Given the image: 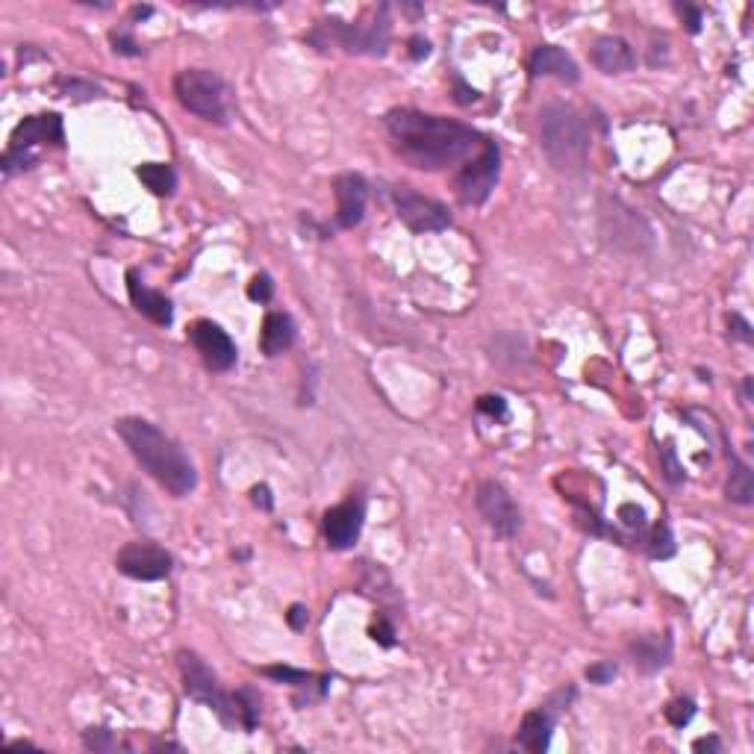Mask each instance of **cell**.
<instances>
[{"mask_svg":"<svg viewBox=\"0 0 754 754\" xmlns=\"http://www.w3.org/2000/svg\"><path fill=\"white\" fill-rule=\"evenodd\" d=\"M127 292H130L133 307H136L145 319H151V322L160 324V327H168V324L174 322V307H171V301H168L162 292H157V289L145 286V283L139 280V271H127Z\"/></svg>","mask_w":754,"mask_h":754,"instance_id":"obj_17","label":"cell"},{"mask_svg":"<svg viewBox=\"0 0 754 754\" xmlns=\"http://www.w3.org/2000/svg\"><path fill=\"white\" fill-rule=\"evenodd\" d=\"M65 142V127H62V115L56 112H45V115H30L24 118L12 136H9V148L3 154V174L12 177L18 171H27L33 168L39 157H36V148L39 145H62Z\"/></svg>","mask_w":754,"mask_h":754,"instance_id":"obj_4","label":"cell"},{"mask_svg":"<svg viewBox=\"0 0 754 754\" xmlns=\"http://www.w3.org/2000/svg\"><path fill=\"white\" fill-rule=\"evenodd\" d=\"M251 498H254V504L263 507V510H271V507H274L269 486H254V489H251Z\"/></svg>","mask_w":754,"mask_h":754,"instance_id":"obj_35","label":"cell"},{"mask_svg":"<svg viewBox=\"0 0 754 754\" xmlns=\"http://www.w3.org/2000/svg\"><path fill=\"white\" fill-rule=\"evenodd\" d=\"M660 466H663V475H666L669 484H681L684 481V469H681V463L675 457V445L672 442H666L660 448Z\"/></svg>","mask_w":754,"mask_h":754,"instance_id":"obj_25","label":"cell"},{"mask_svg":"<svg viewBox=\"0 0 754 754\" xmlns=\"http://www.w3.org/2000/svg\"><path fill=\"white\" fill-rule=\"evenodd\" d=\"M189 339L198 348L207 369H213V372H230L239 360L236 342L216 322H195L189 330Z\"/></svg>","mask_w":754,"mask_h":754,"instance_id":"obj_14","label":"cell"},{"mask_svg":"<svg viewBox=\"0 0 754 754\" xmlns=\"http://www.w3.org/2000/svg\"><path fill=\"white\" fill-rule=\"evenodd\" d=\"M478 410L481 413H489V416H504L507 413V404H504V398H498V395H486L478 401Z\"/></svg>","mask_w":754,"mask_h":754,"instance_id":"obj_31","label":"cell"},{"mask_svg":"<svg viewBox=\"0 0 754 754\" xmlns=\"http://www.w3.org/2000/svg\"><path fill=\"white\" fill-rule=\"evenodd\" d=\"M528 68L534 77H557L560 83H578L581 71L578 62L557 45H539L528 59Z\"/></svg>","mask_w":754,"mask_h":754,"instance_id":"obj_18","label":"cell"},{"mask_svg":"<svg viewBox=\"0 0 754 754\" xmlns=\"http://www.w3.org/2000/svg\"><path fill=\"white\" fill-rule=\"evenodd\" d=\"M363 519H366V501H363L360 495H351L348 501L330 507V510L324 513L322 522L327 548H333V551H348V548L357 542L360 531H363Z\"/></svg>","mask_w":754,"mask_h":754,"instance_id":"obj_13","label":"cell"},{"mask_svg":"<svg viewBox=\"0 0 754 754\" xmlns=\"http://www.w3.org/2000/svg\"><path fill=\"white\" fill-rule=\"evenodd\" d=\"M693 749H696V752H704V749H707V752H719L722 746H719V740H716V737H710V740H696V743H693Z\"/></svg>","mask_w":754,"mask_h":754,"instance_id":"obj_39","label":"cell"},{"mask_svg":"<svg viewBox=\"0 0 754 754\" xmlns=\"http://www.w3.org/2000/svg\"><path fill=\"white\" fill-rule=\"evenodd\" d=\"M590 127L581 112L551 104L539 115V148L548 165L560 174H581L590 162Z\"/></svg>","mask_w":754,"mask_h":754,"instance_id":"obj_3","label":"cell"},{"mask_svg":"<svg viewBox=\"0 0 754 754\" xmlns=\"http://www.w3.org/2000/svg\"><path fill=\"white\" fill-rule=\"evenodd\" d=\"M333 195H336V224L342 230L357 227L366 216V201H369V186L363 174L345 171L333 180Z\"/></svg>","mask_w":754,"mask_h":754,"instance_id":"obj_15","label":"cell"},{"mask_svg":"<svg viewBox=\"0 0 754 754\" xmlns=\"http://www.w3.org/2000/svg\"><path fill=\"white\" fill-rule=\"evenodd\" d=\"M587 678L598 684V687H604V684H610L613 678H616V663H610V660H601V663H593L590 669H587Z\"/></svg>","mask_w":754,"mask_h":754,"instance_id":"obj_28","label":"cell"},{"mask_svg":"<svg viewBox=\"0 0 754 754\" xmlns=\"http://www.w3.org/2000/svg\"><path fill=\"white\" fill-rule=\"evenodd\" d=\"M263 675L271 678V681H277V684L295 687V690H298V696H295V704H298V707L324 699V693L330 690V678H327V675L301 672V669H292V666H266Z\"/></svg>","mask_w":754,"mask_h":754,"instance_id":"obj_16","label":"cell"},{"mask_svg":"<svg viewBox=\"0 0 754 754\" xmlns=\"http://www.w3.org/2000/svg\"><path fill=\"white\" fill-rule=\"evenodd\" d=\"M501 174V151L492 139H486L481 154H475L469 162L460 165V171L454 174V192L463 204L478 207L492 195L495 183Z\"/></svg>","mask_w":754,"mask_h":754,"instance_id":"obj_7","label":"cell"},{"mask_svg":"<svg viewBox=\"0 0 754 754\" xmlns=\"http://www.w3.org/2000/svg\"><path fill=\"white\" fill-rule=\"evenodd\" d=\"M619 516L625 519L628 528H646V513H643L640 507H634V504H625V507L619 510Z\"/></svg>","mask_w":754,"mask_h":754,"instance_id":"obj_30","label":"cell"},{"mask_svg":"<svg viewBox=\"0 0 754 754\" xmlns=\"http://www.w3.org/2000/svg\"><path fill=\"white\" fill-rule=\"evenodd\" d=\"M271 292H274V286H271V277L269 274H257L254 280H251V286H248V295L254 298V301H269Z\"/></svg>","mask_w":754,"mask_h":754,"instance_id":"obj_29","label":"cell"},{"mask_svg":"<svg viewBox=\"0 0 754 754\" xmlns=\"http://www.w3.org/2000/svg\"><path fill=\"white\" fill-rule=\"evenodd\" d=\"M383 124L401 160L419 171H442L451 165H463L475 154H481L486 145V136H481L475 127L454 118L428 115L419 109H389Z\"/></svg>","mask_w":754,"mask_h":754,"instance_id":"obj_1","label":"cell"},{"mask_svg":"<svg viewBox=\"0 0 754 754\" xmlns=\"http://www.w3.org/2000/svg\"><path fill=\"white\" fill-rule=\"evenodd\" d=\"M115 431L130 448V454L136 457V463L174 498H186L198 486V472L189 454L154 422L127 416L115 422Z\"/></svg>","mask_w":754,"mask_h":754,"instance_id":"obj_2","label":"cell"},{"mask_svg":"<svg viewBox=\"0 0 754 754\" xmlns=\"http://www.w3.org/2000/svg\"><path fill=\"white\" fill-rule=\"evenodd\" d=\"M174 95L180 107L204 121L227 124V89L224 80L207 68H186L174 77Z\"/></svg>","mask_w":754,"mask_h":754,"instance_id":"obj_5","label":"cell"},{"mask_svg":"<svg viewBox=\"0 0 754 754\" xmlns=\"http://www.w3.org/2000/svg\"><path fill=\"white\" fill-rule=\"evenodd\" d=\"M731 324H734V336H737V339L752 342V327H749V322H743L740 316H731Z\"/></svg>","mask_w":754,"mask_h":754,"instance_id":"obj_38","label":"cell"},{"mask_svg":"<svg viewBox=\"0 0 754 754\" xmlns=\"http://www.w3.org/2000/svg\"><path fill=\"white\" fill-rule=\"evenodd\" d=\"M395 216L401 218L413 233H439L451 224V213L445 204L419 195L413 186H395L392 189Z\"/></svg>","mask_w":754,"mask_h":754,"instance_id":"obj_8","label":"cell"},{"mask_svg":"<svg viewBox=\"0 0 754 754\" xmlns=\"http://www.w3.org/2000/svg\"><path fill=\"white\" fill-rule=\"evenodd\" d=\"M324 30L330 33V39L336 45H342L348 54H369L383 56L389 45V18H386V6H380L377 18L372 24H345V21H327Z\"/></svg>","mask_w":754,"mask_h":754,"instance_id":"obj_9","label":"cell"},{"mask_svg":"<svg viewBox=\"0 0 754 754\" xmlns=\"http://www.w3.org/2000/svg\"><path fill=\"white\" fill-rule=\"evenodd\" d=\"M572 699H575V687H566V690H557L545 704H539L537 710L525 713V719L519 725V734H516V743L531 754L545 752L548 743H551V731H554L557 716L569 707Z\"/></svg>","mask_w":754,"mask_h":754,"instance_id":"obj_12","label":"cell"},{"mask_svg":"<svg viewBox=\"0 0 754 754\" xmlns=\"http://www.w3.org/2000/svg\"><path fill=\"white\" fill-rule=\"evenodd\" d=\"M180 672H183V690L186 696H192L195 701H204L210 710H216V716L230 725V728H242V710H239V699L236 693L227 696L218 684L216 672L192 651H180ZM245 731V728H242Z\"/></svg>","mask_w":754,"mask_h":754,"instance_id":"obj_6","label":"cell"},{"mask_svg":"<svg viewBox=\"0 0 754 754\" xmlns=\"http://www.w3.org/2000/svg\"><path fill=\"white\" fill-rule=\"evenodd\" d=\"M428 54H431V42L422 39V36H413V39H410V56H413V59H422V56Z\"/></svg>","mask_w":754,"mask_h":754,"instance_id":"obj_36","label":"cell"},{"mask_svg":"<svg viewBox=\"0 0 754 754\" xmlns=\"http://www.w3.org/2000/svg\"><path fill=\"white\" fill-rule=\"evenodd\" d=\"M696 716V701L693 699H675L669 707H666V719L675 725V728H684L690 725Z\"/></svg>","mask_w":754,"mask_h":754,"instance_id":"obj_24","label":"cell"},{"mask_svg":"<svg viewBox=\"0 0 754 754\" xmlns=\"http://www.w3.org/2000/svg\"><path fill=\"white\" fill-rule=\"evenodd\" d=\"M83 743H86L89 749H95V752H112V749H118L115 734L107 731V728H89V731L83 734Z\"/></svg>","mask_w":754,"mask_h":754,"instance_id":"obj_27","label":"cell"},{"mask_svg":"<svg viewBox=\"0 0 754 754\" xmlns=\"http://www.w3.org/2000/svg\"><path fill=\"white\" fill-rule=\"evenodd\" d=\"M590 59H593V65L601 74H625V71H631L637 65V54L619 36H601V39H595Z\"/></svg>","mask_w":754,"mask_h":754,"instance_id":"obj_19","label":"cell"},{"mask_svg":"<svg viewBox=\"0 0 754 754\" xmlns=\"http://www.w3.org/2000/svg\"><path fill=\"white\" fill-rule=\"evenodd\" d=\"M478 513L489 525V531L501 539H513L522 528V510L516 507L513 495L498 484V481H484L475 492Z\"/></svg>","mask_w":754,"mask_h":754,"instance_id":"obj_10","label":"cell"},{"mask_svg":"<svg viewBox=\"0 0 754 754\" xmlns=\"http://www.w3.org/2000/svg\"><path fill=\"white\" fill-rule=\"evenodd\" d=\"M728 463H731V475H728V498L734 504H743L749 507L754 501V478L752 469L728 448Z\"/></svg>","mask_w":754,"mask_h":754,"instance_id":"obj_22","label":"cell"},{"mask_svg":"<svg viewBox=\"0 0 754 754\" xmlns=\"http://www.w3.org/2000/svg\"><path fill=\"white\" fill-rule=\"evenodd\" d=\"M286 619H289L292 631H304V628H307V622H310V616H307V607H304V604H292V607H289V613H286Z\"/></svg>","mask_w":754,"mask_h":754,"instance_id":"obj_32","label":"cell"},{"mask_svg":"<svg viewBox=\"0 0 754 754\" xmlns=\"http://www.w3.org/2000/svg\"><path fill=\"white\" fill-rule=\"evenodd\" d=\"M115 566H118L121 575H127L133 581H162V578L171 575L174 560H171V554L162 545L148 542V539H139V542H127L118 551Z\"/></svg>","mask_w":754,"mask_h":754,"instance_id":"obj_11","label":"cell"},{"mask_svg":"<svg viewBox=\"0 0 754 754\" xmlns=\"http://www.w3.org/2000/svg\"><path fill=\"white\" fill-rule=\"evenodd\" d=\"M112 45H115V54H124V56H139L136 51V45L124 36V33H112Z\"/></svg>","mask_w":754,"mask_h":754,"instance_id":"obj_33","label":"cell"},{"mask_svg":"<svg viewBox=\"0 0 754 754\" xmlns=\"http://www.w3.org/2000/svg\"><path fill=\"white\" fill-rule=\"evenodd\" d=\"M295 342V322L286 313H269L263 322V333H260V345L266 357H277L283 351H289Z\"/></svg>","mask_w":754,"mask_h":754,"instance_id":"obj_20","label":"cell"},{"mask_svg":"<svg viewBox=\"0 0 754 754\" xmlns=\"http://www.w3.org/2000/svg\"><path fill=\"white\" fill-rule=\"evenodd\" d=\"M672 551H675V545H672L669 528H666V525H657V528L651 531V537H648V554H651V557H669Z\"/></svg>","mask_w":754,"mask_h":754,"instance_id":"obj_26","label":"cell"},{"mask_svg":"<svg viewBox=\"0 0 754 754\" xmlns=\"http://www.w3.org/2000/svg\"><path fill=\"white\" fill-rule=\"evenodd\" d=\"M136 174L154 195H171L177 189V171L168 162H145L136 168Z\"/></svg>","mask_w":754,"mask_h":754,"instance_id":"obj_23","label":"cell"},{"mask_svg":"<svg viewBox=\"0 0 754 754\" xmlns=\"http://www.w3.org/2000/svg\"><path fill=\"white\" fill-rule=\"evenodd\" d=\"M631 657H634L637 669L657 672V669H663L672 660V643H669V637H657V634L637 637V643L631 646Z\"/></svg>","mask_w":754,"mask_h":754,"instance_id":"obj_21","label":"cell"},{"mask_svg":"<svg viewBox=\"0 0 754 754\" xmlns=\"http://www.w3.org/2000/svg\"><path fill=\"white\" fill-rule=\"evenodd\" d=\"M678 12L681 15H687V27H690V33H699V27H701V12L696 9V6H678Z\"/></svg>","mask_w":754,"mask_h":754,"instance_id":"obj_34","label":"cell"},{"mask_svg":"<svg viewBox=\"0 0 754 754\" xmlns=\"http://www.w3.org/2000/svg\"><path fill=\"white\" fill-rule=\"evenodd\" d=\"M372 637H375L380 646H386V648L395 643V640H392V628H389L386 622H380V625H375V628H372Z\"/></svg>","mask_w":754,"mask_h":754,"instance_id":"obj_37","label":"cell"}]
</instances>
